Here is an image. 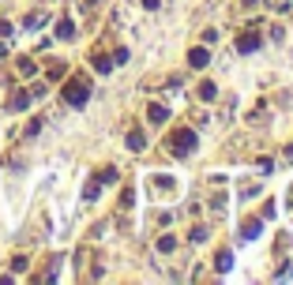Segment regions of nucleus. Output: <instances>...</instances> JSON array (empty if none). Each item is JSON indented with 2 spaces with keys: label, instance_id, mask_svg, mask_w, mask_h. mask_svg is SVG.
Listing matches in <instances>:
<instances>
[{
  "label": "nucleus",
  "instance_id": "obj_1",
  "mask_svg": "<svg viewBox=\"0 0 293 285\" xmlns=\"http://www.w3.org/2000/svg\"><path fill=\"white\" fill-rule=\"evenodd\" d=\"M86 94H90V86H86V79H72L68 86H64V101L68 105H83Z\"/></svg>",
  "mask_w": 293,
  "mask_h": 285
},
{
  "label": "nucleus",
  "instance_id": "obj_2",
  "mask_svg": "<svg viewBox=\"0 0 293 285\" xmlns=\"http://www.w3.org/2000/svg\"><path fill=\"white\" fill-rule=\"evenodd\" d=\"M192 142H196V135H192V132H177V135L169 139V146H173V154H188Z\"/></svg>",
  "mask_w": 293,
  "mask_h": 285
},
{
  "label": "nucleus",
  "instance_id": "obj_3",
  "mask_svg": "<svg viewBox=\"0 0 293 285\" xmlns=\"http://www.w3.org/2000/svg\"><path fill=\"white\" fill-rule=\"evenodd\" d=\"M207 60H211L207 49H192V53H188V64H192V68H207Z\"/></svg>",
  "mask_w": 293,
  "mask_h": 285
},
{
  "label": "nucleus",
  "instance_id": "obj_4",
  "mask_svg": "<svg viewBox=\"0 0 293 285\" xmlns=\"http://www.w3.org/2000/svg\"><path fill=\"white\" fill-rule=\"evenodd\" d=\"M256 45H259V34H244L241 42H237V49H241V53H248V49H256Z\"/></svg>",
  "mask_w": 293,
  "mask_h": 285
},
{
  "label": "nucleus",
  "instance_id": "obj_5",
  "mask_svg": "<svg viewBox=\"0 0 293 285\" xmlns=\"http://www.w3.org/2000/svg\"><path fill=\"white\" fill-rule=\"evenodd\" d=\"M146 120H150V124H162V120H165V109H162V105H150V109H146Z\"/></svg>",
  "mask_w": 293,
  "mask_h": 285
},
{
  "label": "nucleus",
  "instance_id": "obj_6",
  "mask_svg": "<svg viewBox=\"0 0 293 285\" xmlns=\"http://www.w3.org/2000/svg\"><path fill=\"white\" fill-rule=\"evenodd\" d=\"M128 150H143V132H132L128 135Z\"/></svg>",
  "mask_w": 293,
  "mask_h": 285
},
{
  "label": "nucleus",
  "instance_id": "obj_7",
  "mask_svg": "<svg viewBox=\"0 0 293 285\" xmlns=\"http://www.w3.org/2000/svg\"><path fill=\"white\" fill-rule=\"evenodd\" d=\"M173 248H177V240H173V236H162V240H158V252H173Z\"/></svg>",
  "mask_w": 293,
  "mask_h": 285
},
{
  "label": "nucleus",
  "instance_id": "obj_8",
  "mask_svg": "<svg viewBox=\"0 0 293 285\" xmlns=\"http://www.w3.org/2000/svg\"><path fill=\"white\" fill-rule=\"evenodd\" d=\"M57 38H72V23H68V19H64V23L57 26Z\"/></svg>",
  "mask_w": 293,
  "mask_h": 285
},
{
  "label": "nucleus",
  "instance_id": "obj_9",
  "mask_svg": "<svg viewBox=\"0 0 293 285\" xmlns=\"http://www.w3.org/2000/svg\"><path fill=\"white\" fill-rule=\"evenodd\" d=\"M19 71H23V75H34V60H19Z\"/></svg>",
  "mask_w": 293,
  "mask_h": 285
},
{
  "label": "nucleus",
  "instance_id": "obj_10",
  "mask_svg": "<svg viewBox=\"0 0 293 285\" xmlns=\"http://www.w3.org/2000/svg\"><path fill=\"white\" fill-rule=\"evenodd\" d=\"M98 180H105V184H113V180H117V169H102V176H98Z\"/></svg>",
  "mask_w": 293,
  "mask_h": 285
},
{
  "label": "nucleus",
  "instance_id": "obj_11",
  "mask_svg": "<svg viewBox=\"0 0 293 285\" xmlns=\"http://www.w3.org/2000/svg\"><path fill=\"white\" fill-rule=\"evenodd\" d=\"M199 94H203V98L211 101V98H215V83H203V86H199Z\"/></svg>",
  "mask_w": 293,
  "mask_h": 285
},
{
  "label": "nucleus",
  "instance_id": "obj_12",
  "mask_svg": "<svg viewBox=\"0 0 293 285\" xmlns=\"http://www.w3.org/2000/svg\"><path fill=\"white\" fill-rule=\"evenodd\" d=\"M94 68H98V71H109V60H105L102 53H98V57H94Z\"/></svg>",
  "mask_w": 293,
  "mask_h": 285
}]
</instances>
